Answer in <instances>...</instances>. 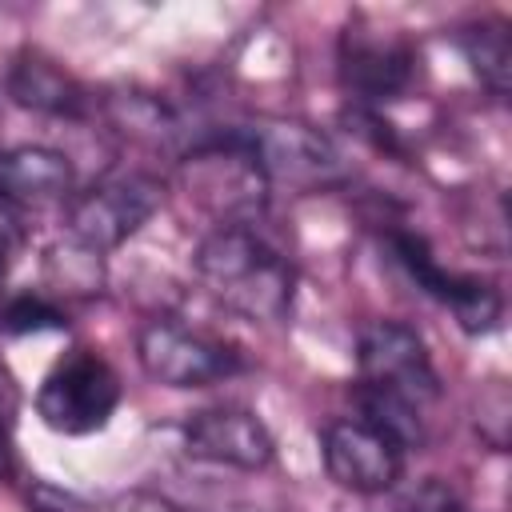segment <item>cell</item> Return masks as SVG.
Returning <instances> with one entry per match:
<instances>
[{"label": "cell", "mask_w": 512, "mask_h": 512, "mask_svg": "<svg viewBox=\"0 0 512 512\" xmlns=\"http://www.w3.org/2000/svg\"><path fill=\"white\" fill-rule=\"evenodd\" d=\"M164 200V184L148 172H112L72 196L68 204V236L96 248L100 256L136 236Z\"/></svg>", "instance_id": "obj_4"}, {"label": "cell", "mask_w": 512, "mask_h": 512, "mask_svg": "<svg viewBox=\"0 0 512 512\" xmlns=\"http://www.w3.org/2000/svg\"><path fill=\"white\" fill-rule=\"evenodd\" d=\"M12 412H16V384H12L8 368L0 364V416H4V420H12Z\"/></svg>", "instance_id": "obj_21"}, {"label": "cell", "mask_w": 512, "mask_h": 512, "mask_svg": "<svg viewBox=\"0 0 512 512\" xmlns=\"http://www.w3.org/2000/svg\"><path fill=\"white\" fill-rule=\"evenodd\" d=\"M16 472V452H12V436H8V420L0 416V476Z\"/></svg>", "instance_id": "obj_22"}, {"label": "cell", "mask_w": 512, "mask_h": 512, "mask_svg": "<svg viewBox=\"0 0 512 512\" xmlns=\"http://www.w3.org/2000/svg\"><path fill=\"white\" fill-rule=\"evenodd\" d=\"M340 84L352 92V100L376 108L384 100H396L408 92L416 72V52L396 32L376 28H348L340 36Z\"/></svg>", "instance_id": "obj_9"}, {"label": "cell", "mask_w": 512, "mask_h": 512, "mask_svg": "<svg viewBox=\"0 0 512 512\" xmlns=\"http://www.w3.org/2000/svg\"><path fill=\"white\" fill-rule=\"evenodd\" d=\"M108 512H184V508L172 504L168 496H156V492H140V488H136V492L116 496Z\"/></svg>", "instance_id": "obj_19"}, {"label": "cell", "mask_w": 512, "mask_h": 512, "mask_svg": "<svg viewBox=\"0 0 512 512\" xmlns=\"http://www.w3.org/2000/svg\"><path fill=\"white\" fill-rule=\"evenodd\" d=\"M356 408H360V420H368L372 428L392 436L404 452L424 444V416H420L416 400H408L400 392H388V388L356 384Z\"/></svg>", "instance_id": "obj_13"}, {"label": "cell", "mask_w": 512, "mask_h": 512, "mask_svg": "<svg viewBox=\"0 0 512 512\" xmlns=\"http://www.w3.org/2000/svg\"><path fill=\"white\" fill-rule=\"evenodd\" d=\"M116 404L120 376L92 348H72L68 356H60L36 388V416L60 436H92L108 428Z\"/></svg>", "instance_id": "obj_2"}, {"label": "cell", "mask_w": 512, "mask_h": 512, "mask_svg": "<svg viewBox=\"0 0 512 512\" xmlns=\"http://www.w3.org/2000/svg\"><path fill=\"white\" fill-rule=\"evenodd\" d=\"M8 96L20 108L44 112V116H84L88 108V92L80 88L76 76H68L56 60L40 56V52H20L8 68Z\"/></svg>", "instance_id": "obj_12"}, {"label": "cell", "mask_w": 512, "mask_h": 512, "mask_svg": "<svg viewBox=\"0 0 512 512\" xmlns=\"http://www.w3.org/2000/svg\"><path fill=\"white\" fill-rule=\"evenodd\" d=\"M40 512H52V508H40Z\"/></svg>", "instance_id": "obj_24"}, {"label": "cell", "mask_w": 512, "mask_h": 512, "mask_svg": "<svg viewBox=\"0 0 512 512\" xmlns=\"http://www.w3.org/2000/svg\"><path fill=\"white\" fill-rule=\"evenodd\" d=\"M404 512H468V508L460 504V496H456L448 484L424 480V484L404 500Z\"/></svg>", "instance_id": "obj_18"}, {"label": "cell", "mask_w": 512, "mask_h": 512, "mask_svg": "<svg viewBox=\"0 0 512 512\" xmlns=\"http://www.w3.org/2000/svg\"><path fill=\"white\" fill-rule=\"evenodd\" d=\"M320 456H324V472L344 492H360V496L388 492L404 472V448L360 416L332 420L320 432Z\"/></svg>", "instance_id": "obj_8"}, {"label": "cell", "mask_w": 512, "mask_h": 512, "mask_svg": "<svg viewBox=\"0 0 512 512\" xmlns=\"http://www.w3.org/2000/svg\"><path fill=\"white\" fill-rule=\"evenodd\" d=\"M196 276L204 288L232 312L248 320L276 324L292 308L296 272L292 264L252 228V224H220L196 244Z\"/></svg>", "instance_id": "obj_1"}, {"label": "cell", "mask_w": 512, "mask_h": 512, "mask_svg": "<svg viewBox=\"0 0 512 512\" xmlns=\"http://www.w3.org/2000/svg\"><path fill=\"white\" fill-rule=\"evenodd\" d=\"M64 312L40 296V292H24V296H12L4 308H0V332L8 336H24V332H44V328H64Z\"/></svg>", "instance_id": "obj_16"}, {"label": "cell", "mask_w": 512, "mask_h": 512, "mask_svg": "<svg viewBox=\"0 0 512 512\" xmlns=\"http://www.w3.org/2000/svg\"><path fill=\"white\" fill-rule=\"evenodd\" d=\"M480 436L500 452L508 444V392L496 384L488 388V396H480Z\"/></svg>", "instance_id": "obj_17"}, {"label": "cell", "mask_w": 512, "mask_h": 512, "mask_svg": "<svg viewBox=\"0 0 512 512\" xmlns=\"http://www.w3.org/2000/svg\"><path fill=\"white\" fill-rule=\"evenodd\" d=\"M136 360L164 388H208L244 368L240 352L228 340L172 316H156L140 324Z\"/></svg>", "instance_id": "obj_3"}, {"label": "cell", "mask_w": 512, "mask_h": 512, "mask_svg": "<svg viewBox=\"0 0 512 512\" xmlns=\"http://www.w3.org/2000/svg\"><path fill=\"white\" fill-rule=\"evenodd\" d=\"M184 448L196 460L240 468V472H260L276 456V440H272L268 424L240 404H220V408L196 412L184 424Z\"/></svg>", "instance_id": "obj_10"}, {"label": "cell", "mask_w": 512, "mask_h": 512, "mask_svg": "<svg viewBox=\"0 0 512 512\" xmlns=\"http://www.w3.org/2000/svg\"><path fill=\"white\" fill-rule=\"evenodd\" d=\"M0 280H4V264H0Z\"/></svg>", "instance_id": "obj_23"}, {"label": "cell", "mask_w": 512, "mask_h": 512, "mask_svg": "<svg viewBox=\"0 0 512 512\" xmlns=\"http://www.w3.org/2000/svg\"><path fill=\"white\" fill-rule=\"evenodd\" d=\"M20 240H24L20 208H12V204H4V200H0V264L20 248Z\"/></svg>", "instance_id": "obj_20"}, {"label": "cell", "mask_w": 512, "mask_h": 512, "mask_svg": "<svg viewBox=\"0 0 512 512\" xmlns=\"http://www.w3.org/2000/svg\"><path fill=\"white\" fill-rule=\"evenodd\" d=\"M44 276L56 292L68 296H96L104 288V256L80 240H60L44 252Z\"/></svg>", "instance_id": "obj_15"}, {"label": "cell", "mask_w": 512, "mask_h": 512, "mask_svg": "<svg viewBox=\"0 0 512 512\" xmlns=\"http://www.w3.org/2000/svg\"><path fill=\"white\" fill-rule=\"evenodd\" d=\"M356 372L360 384L400 392L416 404L440 396V376L416 328L400 320H372L356 336Z\"/></svg>", "instance_id": "obj_6"}, {"label": "cell", "mask_w": 512, "mask_h": 512, "mask_svg": "<svg viewBox=\"0 0 512 512\" xmlns=\"http://www.w3.org/2000/svg\"><path fill=\"white\" fill-rule=\"evenodd\" d=\"M388 248H392V260L416 280L420 292H428L432 300H440L464 332H492L500 324V312H504V300L492 284L476 280V276H460V272H448L432 248L424 244V236L416 232H392L388 236Z\"/></svg>", "instance_id": "obj_7"}, {"label": "cell", "mask_w": 512, "mask_h": 512, "mask_svg": "<svg viewBox=\"0 0 512 512\" xmlns=\"http://www.w3.org/2000/svg\"><path fill=\"white\" fill-rule=\"evenodd\" d=\"M72 192V160L48 144H16L0 152V200L12 208L64 200Z\"/></svg>", "instance_id": "obj_11"}, {"label": "cell", "mask_w": 512, "mask_h": 512, "mask_svg": "<svg viewBox=\"0 0 512 512\" xmlns=\"http://www.w3.org/2000/svg\"><path fill=\"white\" fill-rule=\"evenodd\" d=\"M460 52L472 64V72L480 76L484 88H492L496 96L508 92L512 80V48H508V24L504 20H480L468 24L460 32Z\"/></svg>", "instance_id": "obj_14"}, {"label": "cell", "mask_w": 512, "mask_h": 512, "mask_svg": "<svg viewBox=\"0 0 512 512\" xmlns=\"http://www.w3.org/2000/svg\"><path fill=\"white\" fill-rule=\"evenodd\" d=\"M240 132L268 188L288 184L308 192V188H328L344 176L328 136H320L300 120H260V124H240Z\"/></svg>", "instance_id": "obj_5"}]
</instances>
